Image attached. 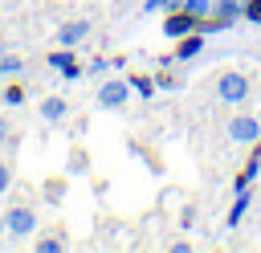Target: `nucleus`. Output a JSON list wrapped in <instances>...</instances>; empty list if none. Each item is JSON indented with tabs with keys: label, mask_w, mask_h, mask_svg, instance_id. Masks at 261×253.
<instances>
[{
	"label": "nucleus",
	"mask_w": 261,
	"mask_h": 253,
	"mask_svg": "<svg viewBox=\"0 0 261 253\" xmlns=\"http://www.w3.org/2000/svg\"><path fill=\"white\" fill-rule=\"evenodd\" d=\"M212 12H216V16H224V20H232V24H237V20H241V16H245V0H212Z\"/></svg>",
	"instance_id": "f8f14e48"
},
{
	"label": "nucleus",
	"mask_w": 261,
	"mask_h": 253,
	"mask_svg": "<svg viewBox=\"0 0 261 253\" xmlns=\"http://www.w3.org/2000/svg\"><path fill=\"white\" fill-rule=\"evenodd\" d=\"M45 61H49V69H57V73H61L65 82H77V78L86 73V69L77 65V57H73V49H65V45H57V49H49V57H45Z\"/></svg>",
	"instance_id": "39448f33"
},
{
	"label": "nucleus",
	"mask_w": 261,
	"mask_h": 253,
	"mask_svg": "<svg viewBox=\"0 0 261 253\" xmlns=\"http://www.w3.org/2000/svg\"><path fill=\"white\" fill-rule=\"evenodd\" d=\"M241 20H249V24H261V0H245V16Z\"/></svg>",
	"instance_id": "6ab92c4d"
},
{
	"label": "nucleus",
	"mask_w": 261,
	"mask_h": 253,
	"mask_svg": "<svg viewBox=\"0 0 261 253\" xmlns=\"http://www.w3.org/2000/svg\"><path fill=\"white\" fill-rule=\"evenodd\" d=\"M126 82H130V94H139L143 102H147V98H155V90H159V86H155V78H147V73H130Z\"/></svg>",
	"instance_id": "ddd939ff"
},
{
	"label": "nucleus",
	"mask_w": 261,
	"mask_h": 253,
	"mask_svg": "<svg viewBox=\"0 0 261 253\" xmlns=\"http://www.w3.org/2000/svg\"><path fill=\"white\" fill-rule=\"evenodd\" d=\"M24 73V57L20 53H4L0 57V78H20Z\"/></svg>",
	"instance_id": "4468645a"
},
{
	"label": "nucleus",
	"mask_w": 261,
	"mask_h": 253,
	"mask_svg": "<svg viewBox=\"0 0 261 253\" xmlns=\"http://www.w3.org/2000/svg\"><path fill=\"white\" fill-rule=\"evenodd\" d=\"M0 57H4V45H0Z\"/></svg>",
	"instance_id": "b1692460"
},
{
	"label": "nucleus",
	"mask_w": 261,
	"mask_h": 253,
	"mask_svg": "<svg viewBox=\"0 0 261 253\" xmlns=\"http://www.w3.org/2000/svg\"><path fill=\"white\" fill-rule=\"evenodd\" d=\"M196 16L192 12H184V8H171V12H163V37H171V41H179V37H188V33H196Z\"/></svg>",
	"instance_id": "423d86ee"
},
{
	"label": "nucleus",
	"mask_w": 261,
	"mask_h": 253,
	"mask_svg": "<svg viewBox=\"0 0 261 253\" xmlns=\"http://www.w3.org/2000/svg\"><path fill=\"white\" fill-rule=\"evenodd\" d=\"M4 233H8L12 241L33 237V233H37V212H33L29 204H12V208L4 212Z\"/></svg>",
	"instance_id": "f03ea898"
},
{
	"label": "nucleus",
	"mask_w": 261,
	"mask_h": 253,
	"mask_svg": "<svg viewBox=\"0 0 261 253\" xmlns=\"http://www.w3.org/2000/svg\"><path fill=\"white\" fill-rule=\"evenodd\" d=\"M179 8H184V12H192L196 20H204V16H212V0H184Z\"/></svg>",
	"instance_id": "dca6fc26"
},
{
	"label": "nucleus",
	"mask_w": 261,
	"mask_h": 253,
	"mask_svg": "<svg viewBox=\"0 0 261 253\" xmlns=\"http://www.w3.org/2000/svg\"><path fill=\"white\" fill-rule=\"evenodd\" d=\"M65 241L61 237H37V253H61Z\"/></svg>",
	"instance_id": "f3484780"
},
{
	"label": "nucleus",
	"mask_w": 261,
	"mask_h": 253,
	"mask_svg": "<svg viewBox=\"0 0 261 253\" xmlns=\"http://www.w3.org/2000/svg\"><path fill=\"white\" fill-rule=\"evenodd\" d=\"M200 53H204V33L196 29V33H188V37H179V41H175L171 61H196Z\"/></svg>",
	"instance_id": "6e6552de"
},
{
	"label": "nucleus",
	"mask_w": 261,
	"mask_h": 253,
	"mask_svg": "<svg viewBox=\"0 0 261 253\" xmlns=\"http://www.w3.org/2000/svg\"><path fill=\"white\" fill-rule=\"evenodd\" d=\"M228 143H261V118L253 114H232L228 118Z\"/></svg>",
	"instance_id": "20e7f679"
},
{
	"label": "nucleus",
	"mask_w": 261,
	"mask_h": 253,
	"mask_svg": "<svg viewBox=\"0 0 261 253\" xmlns=\"http://www.w3.org/2000/svg\"><path fill=\"white\" fill-rule=\"evenodd\" d=\"M37 110H41V118H45L49 127H57V122H61V118L69 114V102H65L61 94H49V98H45V102H41Z\"/></svg>",
	"instance_id": "9d476101"
},
{
	"label": "nucleus",
	"mask_w": 261,
	"mask_h": 253,
	"mask_svg": "<svg viewBox=\"0 0 261 253\" xmlns=\"http://www.w3.org/2000/svg\"><path fill=\"white\" fill-rule=\"evenodd\" d=\"M249 208H253V192L245 188V192H237V200H232V208H228V229H237V224L245 220Z\"/></svg>",
	"instance_id": "9b49d317"
},
{
	"label": "nucleus",
	"mask_w": 261,
	"mask_h": 253,
	"mask_svg": "<svg viewBox=\"0 0 261 253\" xmlns=\"http://www.w3.org/2000/svg\"><path fill=\"white\" fill-rule=\"evenodd\" d=\"M106 69H110V61H106V57H94V65H90L86 73H94V78H98V73H106Z\"/></svg>",
	"instance_id": "412c9836"
},
{
	"label": "nucleus",
	"mask_w": 261,
	"mask_h": 253,
	"mask_svg": "<svg viewBox=\"0 0 261 253\" xmlns=\"http://www.w3.org/2000/svg\"><path fill=\"white\" fill-rule=\"evenodd\" d=\"M192 220H196V208H184V216H179V224H184V229H192Z\"/></svg>",
	"instance_id": "5701e85b"
},
{
	"label": "nucleus",
	"mask_w": 261,
	"mask_h": 253,
	"mask_svg": "<svg viewBox=\"0 0 261 253\" xmlns=\"http://www.w3.org/2000/svg\"><path fill=\"white\" fill-rule=\"evenodd\" d=\"M4 143H12V127H8V118L0 114V147H4Z\"/></svg>",
	"instance_id": "4be33fe9"
},
{
	"label": "nucleus",
	"mask_w": 261,
	"mask_h": 253,
	"mask_svg": "<svg viewBox=\"0 0 261 253\" xmlns=\"http://www.w3.org/2000/svg\"><path fill=\"white\" fill-rule=\"evenodd\" d=\"M0 102H4V106H24V86L8 78V86H4V94H0Z\"/></svg>",
	"instance_id": "2eb2a0df"
},
{
	"label": "nucleus",
	"mask_w": 261,
	"mask_h": 253,
	"mask_svg": "<svg viewBox=\"0 0 261 253\" xmlns=\"http://www.w3.org/2000/svg\"><path fill=\"white\" fill-rule=\"evenodd\" d=\"M155 86H159V90H179V86H184V78H179V73H159V78H155Z\"/></svg>",
	"instance_id": "a211bd4d"
},
{
	"label": "nucleus",
	"mask_w": 261,
	"mask_h": 253,
	"mask_svg": "<svg viewBox=\"0 0 261 253\" xmlns=\"http://www.w3.org/2000/svg\"><path fill=\"white\" fill-rule=\"evenodd\" d=\"M126 102H130V82L126 78H110V82L98 86V106L102 110H122Z\"/></svg>",
	"instance_id": "7ed1b4c3"
},
{
	"label": "nucleus",
	"mask_w": 261,
	"mask_h": 253,
	"mask_svg": "<svg viewBox=\"0 0 261 253\" xmlns=\"http://www.w3.org/2000/svg\"><path fill=\"white\" fill-rule=\"evenodd\" d=\"M8 188H12V167H8V163H0V196H4Z\"/></svg>",
	"instance_id": "aec40b11"
},
{
	"label": "nucleus",
	"mask_w": 261,
	"mask_h": 253,
	"mask_svg": "<svg viewBox=\"0 0 261 253\" xmlns=\"http://www.w3.org/2000/svg\"><path fill=\"white\" fill-rule=\"evenodd\" d=\"M261 175V143H253V155H249V163L237 171V180H232V192H245V188H253V180Z\"/></svg>",
	"instance_id": "1a4fd4ad"
},
{
	"label": "nucleus",
	"mask_w": 261,
	"mask_h": 253,
	"mask_svg": "<svg viewBox=\"0 0 261 253\" xmlns=\"http://www.w3.org/2000/svg\"><path fill=\"white\" fill-rule=\"evenodd\" d=\"M216 98L228 102V106H241V102L249 98V78H245L241 69H224V73L216 78Z\"/></svg>",
	"instance_id": "f257e3e1"
},
{
	"label": "nucleus",
	"mask_w": 261,
	"mask_h": 253,
	"mask_svg": "<svg viewBox=\"0 0 261 253\" xmlns=\"http://www.w3.org/2000/svg\"><path fill=\"white\" fill-rule=\"evenodd\" d=\"M90 37V20L86 16H77V20H65V24H57V45H65V49H77L82 41Z\"/></svg>",
	"instance_id": "0eeeda50"
}]
</instances>
